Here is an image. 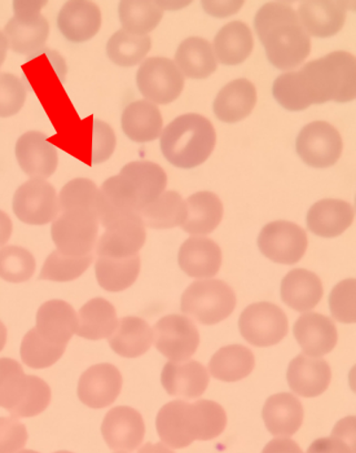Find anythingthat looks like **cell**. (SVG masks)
I'll return each instance as SVG.
<instances>
[{"label": "cell", "instance_id": "obj_16", "mask_svg": "<svg viewBox=\"0 0 356 453\" xmlns=\"http://www.w3.org/2000/svg\"><path fill=\"white\" fill-rule=\"evenodd\" d=\"M147 233L138 214L129 213L114 219L105 227L97 244L98 257L129 258L146 243Z\"/></svg>", "mask_w": 356, "mask_h": 453}, {"label": "cell", "instance_id": "obj_12", "mask_svg": "<svg viewBox=\"0 0 356 453\" xmlns=\"http://www.w3.org/2000/svg\"><path fill=\"white\" fill-rule=\"evenodd\" d=\"M343 142L340 134L325 121L306 125L296 140L298 157L306 165L315 169L329 168L340 159Z\"/></svg>", "mask_w": 356, "mask_h": 453}, {"label": "cell", "instance_id": "obj_17", "mask_svg": "<svg viewBox=\"0 0 356 453\" xmlns=\"http://www.w3.org/2000/svg\"><path fill=\"white\" fill-rule=\"evenodd\" d=\"M122 384L124 380L116 366L108 363L94 365L78 381V398L92 409L109 407L120 395Z\"/></svg>", "mask_w": 356, "mask_h": 453}, {"label": "cell", "instance_id": "obj_50", "mask_svg": "<svg viewBox=\"0 0 356 453\" xmlns=\"http://www.w3.org/2000/svg\"><path fill=\"white\" fill-rule=\"evenodd\" d=\"M27 440V429L17 418L0 417V453H16Z\"/></svg>", "mask_w": 356, "mask_h": 453}, {"label": "cell", "instance_id": "obj_26", "mask_svg": "<svg viewBox=\"0 0 356 453\" xmlns=\"http://www.w3.org/2000/svg\"><path fill=\"white\" fill-rule=\"evenodd\" d=\"M354 219V210L343 200L324 199L311 206L306 226L313 234L333 239L344 233Z\"/></svg>", "mask_w": 356, "mask_h": 453}, {"label": "cell", "instance_id": "obj_37", "mask_svg": "<svg viewBox=\"0 0 356 453\" xmlns=\"http://www.w3.org/2000/svg\"><path fill=\"white\" fill-rule=\"evenodd\" d=\"M256 366L254 355L248 347L228 345L219 349L209 362V371L215 380L235 382L247 378Z\"/></svg>", "mask_w": 356, "mask_h": 453}, {"label": "cell", "instance_id": "obj_10", "mask_svg": "<svg viewBox=\"0 0 356 453\" xmlns=\"http://www.w3.org/2000/svg\"><path fill=\"white\" fill-rule=\"evenodd\" d=\"M138 89L144 98L158 104L174 103L182 95L184 77L174 61L165 57H152L140 65Z\"/></svg>", "mask_w": 356, "mask_h": 453}, {"label": "cell", "instance_id": "obj_7", "mask_svg": "<svg viewBox=\"0 0 356 453\" xmlns=\"http://www.w3.org/2000/svg\"><path fill=\"white\" fill-rule=\"evenodd\" d=\"M236 305L235 290L220 280L193 281L182 296V313L204 325L222 322L232 314Z\"/></svg>", "mask_w": 356, "mask_h": 453}, {"label": "cell", "instance_id": "obj_27", "mask_svg": "<svg viewBox=\"0 0 356 453\" xmlns=\"http://www.w3.org/2000/svg\"><path fill=\"white\" fill-rule=\"evenodd\" d=\"M262 418L267 431L275 437H291L301 428L305 411L296 395L280 393L267 399Z\"/></svg>", "mask_w": 356, "mask_h": 453}, {"label": "cell", "instance_id": "obj_46", "mask_svg": "<svg viewBox=\"0 0 356 453\" xmlns=\"http://www.w3.org/2000/svg\"><path fill=\"white\" fill-rule=\"evenodd\" d=\"M306 453H355V418L338 421L331 437L316 439Z\"/></svg>", "mask_w": 356, "mask_h": 453}, {"label": "cell", "instance_id": "obj_23", "mask_svg": "<svg viewBox=\"0 0 356 453\" xmlns=\"http://www.w3.org/2000/svg\"><path fill=\"white\" fill-rule=\"evenodd\" d=\"M293 335L306 355L320 358L336 349L337 331L328 316L318 313L303 314L293 326Z\"/></svg>", "mask_w": 356, "mask_h": 453}, {"label": "cell", "instance_id": "obj_25", "mask_svg": "<svg viewBox=\"0 0 356 453\" xmlns=\"http://www.w3.org/2000/svg\"><path fill=\"white\" fill-rule=\"evenodd\" d=\"M178 264L188 276L195 279L213 277L221 268V249L206 237H189L179 250Z\"/></svg>", "mask_w": 356, "mask_h": 453}, {"label": "cell", "instance_id": "obj_22", "mask_svg": "<svg viewBox=\"0 0 356 453\" xmlns=\"http://www.w3.org/2000/svg\"><path fill=\"white\" fill-rule=\"evenodd\" d=\"M209 373L197 360L165 365L161 372V384L174 397L192 400L201 397L209 386Z\"/></svg>", "mask_w": 356, "mask_h": 453}, {"label": "cell", "instance_id": "obj_19", "mask_svg": "<svg viewBox=\"0 0 356 453\" xmlns=\"http://www.w3.org/2000/svg\"><path fill=\"white\" fill-rule=\"evenodd\" d=\"M15 153L21 170L33 179H48L58 166V152L42 132H26L17 141Z\"/></svg>", "mask_w": 356, "mask_h": 453}, {"label": "cell", "instance_id": "obj_11", "mask_svg": "<svg viewBox=\"0 0 356 453\" xmlns=\"http://www.w3.org/2000/svg\"><path fill=\"white\" fill-rule=\"evenodd\" d=\"M239 331L253 346H274L288 335V318L280 307L272 303H254L240 315Z\"/></svg>", "mask_w": 356, "mask_h": 453}, {"label": "cell", "instance_id": "obj_8", "mask_svg": "<svg viewBox=\"0 0 356 453\" xmlns=\"http://www.w3.org/2000/svg\"><path fill=\"white\" fill-rule=\"evenodd\" d=\"M98 231V213L86 208L63 211V214L52 223L50 230L57 250L74 257L92 254Z\"/></svg>", "mask_w": 356, "mask_h": 453}, {"label": "cell", "instance_id": "obj_3", "mask_svg": "<svg viewBox=\"0 0 356 453\" xmlns=\"http://www.w3.org/2000/svg\"><path fill=\"white\" fill-rule=\"evenodd\" d=\"M253 26L265 47L267 60L276 69L296 68L309 57V34L289 4H266L254 17Z\"/></svg>", "mask_w": 356, "mask_h": 453}, {"label": "cell", "instance_id": "obj_58", "mask_svg": "<svg viewBox=\"0 0 356 453\" xmlns=\"http://www.w3.org/2000/svg\"><path fill=\"white\" fill-rule=\"evenodd\" d=\"M19 453H39V452L34 451V450H23V451H20Z\"/></svg>", "mask_w": 356, "mask_h": 453}, {"label": "cell", "instance_id": "obj_21", "mask_svg": "<svg viewBox=\"0 0 356 453\" xmlns=\"http://www.w3.org/2000/svg\"><path fill=\"white\" fill-rule=\"evenodd\" d=\"M57 27L70 42L90 41L101 27V12L95 3L73 0L65 4L57 16Z\"/></svg>", "mask_w": 356, "mask_h": 453}, {"label": "cell", "instance_id": "obj_48", "mask_svg": "<svg viewBox=\"0 0 356 453\" xmlns=\"http://www.w3.org/2000/svg\"><path fill=\"white\" fill-rule=\"evenodd\" d=\"M26 101V88L20 79L12 73H0V118L19 113Z\"/></svg>", "mask_w": 356, "mask_h": 453}, {"label": "cell", "instance_id": "obj_51", "mask_svg": "<svg viewBox=\"0 0 356 453\" xmlns=\"http://www.w3.org/2000/svg\"><path fill=\"white\" fill-rule=\"evenodd\" d=\"M244 4V2H202L201 5L206 14L223 19V17L236 14Z\"/></svg>", "mask_w": 356, "mask_h": 453}, {"label": "cell", "instance_id": "obj_31", "mask_svg": "<svg viewBox=\"0 0 356 453\" xmlns=\"http://www.w3.org/2000/svg\"><path fill=\"white\" fill-rule=\"evenodd\" d=\"M164 120L160 110L148 100L131 103L121 116V127L131 141L137 143L151 142L161 135Z\"/></svg>", "mask_w": 356, "mask_h": 453}, {"label": "cell", "instance_id": "obj_30", "mask_svg": "<svg viewBox=\"0 0 356 453\" xmlns=\"http://www.w3.org/2000/svg\"><path fill=\"white\" fill-rule=\"evenodd\" d=\"M322 297V281L305 268L289 272L281 283V298L284 304L300 313L313 310Z\"/></svg>", "mask_w": 356, "mask_h": 453}, {"label": "cell", "instance_id": "obj_52", "mask_svg": "<svg viewBox=\"0 0 356 453\" xmlns=\"http://www.w3.org/2000/svg\"><path fill=\"white\" fill-rule=\"evenodd\" d=\"M262 453H303V451L291 439L275 438L267 444Z\"/></svg>", "mask_w": 356, "mask_h": 453}, {"label": "cell", "instance_id": "obj_9", "mask_svg": "<svg viewBox=\"0 0 356 453\" xmlns=\"http://www.w3.org/2000/svg\"><path fill=\"white\" fill-rule=\"evenodd\" d=\"M46 2H15V15L5 26L12 50L20 55L38 54L50 37V24L41 14Z\"/></svg>", "mask_w": 356, "mask_h": 453}, {"label": "cell", "instance_id": "obj_20", "mask_svg": "<svg viewBox=\"0 0 356 453\" xmlns=\"http://www.w3.org/2000/svg\"><path fill=\"white\" fill-rule=\"evenodd\" d=\"M78 326L77 313L67 302L51 299L39 307L35 328L50 344L67 346Z\"/></svg>", "mask_w": 356, "mask_h": 453}, {"label": "cell", "instance_id": "obj_43", "mask_svg": "<svg viewBox=\"0 0 356 453\" xmlns=\"http://www.w3.org/2000/svg\"><path fill=\"white\" fill-rule=\"evenodd\" d=\"M35 271L36 261L28 250L15 245L0 249V279L24 283L32 279Z\"/></svg>", "mask_w": 356, "mask_h": 453}, {"label": "cell", "instance_id": "obj_54", "mask_svg": "<svg viewBox=\"0 0 356 453\" xmlns=\"http://www.w3.org/2000/svg\"><path fill=\"white\" fill-rule=\"evenodd\" d=\"M138 453H174L173 450H170L169 448H166L164 443L158 442L152 444L151 442H148L144 444L143 447L139 449Z\"/></svg>", "mask_w": 356, "mask_h": 453}, {"label": "cell", "instance_id": "obj_14", "mask_svg": "<svg viewBox=\"0 0 356 453\" xmlns=\"http://www.w3.org/2000/svg\"><path fill=\"white\" fill-rule=\"evenodd\" d=\"M55 188L42 179H32L16 191L12 211L21 222L29 226H46L59 212Z\"/></svg>", "mask_w": 356, "mask_h": 453}, {"label": "cell", "instance_id": "obj_5", "mask_svg": "<svg viewBox=\"0 0 356 453\" xmlns=\"http://www.w3.org/2000/svg\"><path fill=\"white\" fill-rule=\"evenodd\" d=\"M217 134L208 119L187 113L175 118L161 134L162 155L175 168L190 170L205 164L213 153Z\"/></svg>", "mask_w": 356, "mask_h": 453}, {"label": "cell", "instance_id": "obj_44", "mask_svg": "<svg viewBox=\"0 0 356 453\" xmlns=\"http://www.w3.org/2000/svg\"><path fill=\"white\" fill-rule=\"evenodd\" d=\"M92 262H94V255L92 254L82 257H74L61 254L59 250H56L43 264L39 280L51 281L74 280L90 267Z\"/></svg>", "mask_w": 356, "mask_h": 453}, {"label": "cell", "instance_id": "obj_39", "mask_svg": "<svg viewBox=\"0 0 356 453\" xmlns=\"http://www.w3.org/2000/svg\"><path fill=\"white\" fill-rule=\"evenodd\" d=\"M186 214V203L182 196L174 191L162 193L156 201L138 213L143 226L155 230L182 226Z\"/></svg>", "mask_w": 356, "mask_h": 453}, {"label": "cell", "instance_id": "obj_28", "mask_svg": "<svg viewBox=\"0 0 356 453\" xmlns=\"http://www.w3.org/2000/svg\"><path fill=\"white\" fill-rule=\"evenodd\" d=\"M256 104V87L248 79L241 78L219 91L213 101V112L220 121L236 123L249 117Z\"/></svg>", "mask_w": 356, "mask_h": 453}, {"label": "cell", "instance_id": "obj_24", "mask_svg": "<svg viewBox=\"0 0 356 453\" xmlns=\"http://www.w3.org/2000/svg\"><path fill=\"white\" fill-rule=\"evenodd\" d=\"M332 372L322 358L298 355L291 360L287 372L290 388L301 397L314 398L322 395L331 382Z\"/></svg>", "mask_w": 356, "mask_h": 453}, {"label": "cell", "instance_id": "obj_4", "mask_svg": "<svg viewBox=\"0 0 356 453\" xmlns=\"http://www.w3.org/2000/svg\"><path fill=\"white\" fill-rule=\"evenodd\" d=\"M227 426L224 409L213 400H197L188 403L174 400L158 412V434L166 446L183 449L195 440L208 441L219 437Z\"/></svg>", "mask_w": 356, "mask_h": 453}, {"label": "cell", "instance_id": "obj_57", "mask_svg": "<svg viewBox=\"0 0 356 453\" xmlns=\"http://www.w3.org/2000/svg\"><path fill=\"white\" fill-rule=\"evenodd\" d=\"M7 342V328L5 325L0 322V351L4 349Z\"/></svg>", "mask_w": 356, "mask_h": 453}, {"label": "cell", "instance_id": "obj_33", "mask_svg": "<svg viewBox=\"0 0 356 453\" xmlns=\"http://www.w3.org/2000/svg\"><path fill=\"white\" fill-rule=\"evenodd\" d=\"M114 353L125 358H137L152 345L153 333L146 320L127 316L119 320L116 331L108 338Z\"/></svg>", "mask_w": 356, "mask_h": 453}, {"label": "cell", "instance_id": "obj_34", "mask_svg": "<svg viewBox=\"0 0 356 453\" xmlns=\"http://www.w3.org/2000/svg\"><path fill=\"white\" fill-rule=\"evenodd\" d=\"M175 65L184 76L196 81L210 77L218 68L213 46L201 37H189L180 43Z\"/></svg>", "mask_w": 356, "mask_h": 453}, {"label": "cell", "instance_id": "obj_18", "mask_svg": "<svg viewBox=\"0 0 356 453\" xmlns=\"http://www.w3.org/2000/svg\"><path fill=\"white\" fill-rule=\"evenodd\" d=\"M101 434L112 450L134 451L143 441L146 426L135 409L119 406L105 415Z\"/></svg>", "mask_w": 356, "mask_h": 453}, {"label": "cell", "instance_id": "obj_13", "mask_svg": "<svg viewBox=\"0 0 356 453\" xmlns=\"http://www.w3.org/2000/svg\"><path fill=\"white\" fill-rule=\"evenodd\" d=\"M257 243L260 252L272 262L294 265L305 257L307 236L296 223L275 221L263 226Z\"/></svg>", "mask_w": 356, "mask_h": 453}, {"label": "cell", "instance_id": "obj_60", "mask_svg": "<svg viewBox=\"0 0 356 453\" xmlns=\"http://www.w3.org/2000/svg\"><path fill=\"white\" fill-rule=\"evenodd\" d=\"M117 453H126V452H117Z\"/></svg>", "mask_w": 356, "mask_h": 453}, {"label": "cell", "instance_id": "obj_55", "mask_svg": "<svg viewBox=\"0 0 356 453\" xmlns=\"http://www.w3.org/2000/svg\"><path fill=\"white\" fill-rule=\"evenodd\" d=\"M157 5L161 8L162 11L168 10V11H177L180 10V8L186 7L190 4V2L187 3H182V2H156Z\"/></svg>", "mask_w": 356, "mask_h": 453}, {"label": "cell", "instance_id": "obj_36", "mask_svg": "<svg viewBox=\"0 0 356 453\" xmlns=\"http://www.w3.org/2000/svg\"><path fill=\"white\" fill-rule=\"evenodd\" d=\"M77 335L88 341H100L112 335L118 326L117 311L112 303L103 297L90 299L79 311Z\"/></svg>", "mask_w": 356, "mask_h": 453}, {"label": "cell", "instance_id": "obj_29", "mask_svg": "<svg viewBox=\"0 0 356 453\" xmlns=\"http://www.w3.org/2000/svg\"><path fill=\"white\" fill-rule=\"evenodd\" d=\"M346 7L345 2H303L298 6V19L312 36L332 37L345 23Z\"/></svg>", "mask_w": 356, "mask_h": 453}, {"label": "cell", "instance_id": "obj_15", "mask_svg": "<svg viewBox=\"0 0 356 453\" xmlns=\"http://www.w3.org/2000/svg\"><path fill=\"white\" fill-rule=\"evenodd\" d=\"M155 346L174 363L186 362L200 344L199 332L186 316L171 314L162 318L153 328Z\"/></svg>", "mask_w": 356, "mask_h": 453}, {"label": "cell", "instance_id": "obj_38", "mask_svg": "<svg viewBox=\"0 0 356 453\" xmlns=\"http://www.w3.org/2000/svg\"><path fill=\"white\" fill-rule=\"evenodd\" d=\"M139 255L129 258L98 257L95 264L96 279L100 288L118 293L135 284L140 274Z\"/></svg>", "mask_w": 356, "mask_h": 453}, {"label": "cell", "instance_id": "obj_35", "mask_svg": "<svg viewBox=\"0 0 356 453\" xmlns=\"http://www.w3.org/2000/svg\"><path fill=\"white\" fill-rule=\"evenodd\" d=\"M213 46L220 63L226 65H241L253 50L252 30L243 21H232L215 35Z\"/></svg>", "mask_w": 356, "mask_h": 453}, {"label": "cell", "instance_id": "obj_49", "mask_svg": "<svg viewBox=\"0 0 356 453\" xmlns=\"http://www.w3.org/2000/svg\"><path fill=\"white\" fill-rule=\"evenodd\" d=\"M116 148V135L112 127L95 119L92 122L91 165H100L112 156Z\"/></svg>", "mask_w": 356, "mask_h": 453}, {"label": "cell", "instance_id": "obj_42", "mask_svg": "<svg viewBox=\"0 0 356 453\" xmlns=\"http://www.w3.org/2000/svg\"><path fill=\"white\" fill-rule=\"evenodd\" d=\"M67 346L52 345L33 328L26 334L20 346V357L26 366L33 369L51 367L63 357Z\"/></svg>", "mask_w": 356, "mask_h": 453}, {"label": "cell", "instance_id": "obj_32", "mask_svg": "<svg viewBox=\"0 0 356 453\" xmlns=\"http://www.w3.org/2000/svg\"><path fill=\"white\" fill-rule=\"evenodd\" d=\"M186 203V219L182 228L192 235H206L221 222L223 205L213 192L201 191L189 196Z\"/></svg>", "mask_w": 356, "mask_h": 453}, {"label": "cell", "instance_id": "obj_6", "mask_svg": "<svg viewBox=\"0 0 356 453\" xmlns=\"http://www.w3.org/2000/svg\"><path fill=\"white\" fill-rule=\"evenodd\" d=\"M51 390L45 380L26 375L15 359L0 358V407L15 418H32L45 411Z\"/></svg>", "mask_w": 356, "mask_h": 453}, {"label": "cell", "instance_id": "obj_59", "mask_svg": "<svg viewBox=\"0 0 356 453\" xmlns=\"http://www.w3.org/2000/svg\"><path fill=\"white\" fill-rule=\"evenodd\" d=\"M55 453H73V452L63 450V451H58V452H55Z\"/></svg>", "mask_w": 356, "mask_h": 453}, {"label": "cell", "instance_id": "obj_45", "mask_svg": "<svg viewBox=\"0 0 356 453\" xmlns=\"http://www.w3.org/2000/svg\"><path fill=\"white\" fill-rule=\"evenodd\" d=\"M59 208L61 211L72 208L91 209L95 210L99 217L103 208V195L100 188L90 180L74 179L61 188Z\"/></svg>", "mask_w": 356, "mask_h": 453}, {"label": "cell", "instance_id": "obj_47", "mask_svg": "<svg viewBox=\"0 0 356 453\" xmlns=\"http://www.w3.org/2000/svg\"><path fill=\"white\" fill-rule=\"evenodd\" d=\"M356 280L349 279L334 286L329 295V311L334 319L342 324L356 322Z\"/></svg>", "mask_w": 356, "mask_h": 453}, {"label": "cell", "instance_id": "obj_1", "mask_svg": "<svg viewBox=\"0 0 356 453\" xmlns=\"http://www.w3.org/2000/svg\"><path fill=\"white\" fill-rule=\"evenodd\" d=\"M276 103L289 111H303L329 101L346 104L356 96V60L346 51H334L298 70L281 74L272 87Z\"/></svg>", "mask_w": 356, "mask_h": 453}, {"label": "cell", "instance_id": "obj_40", "mask_svg": "<svg viewBox=\"0 0 356 453\" xmlns=\"http://www.w3.org/2000/svg\"><path fill=\"white\" fill-rule=\"evenodd\" d=\"M119 19L126 32L137 36H147L160 24L164 11L156 2L126 0L118 6Z\"/></svg>", "mask_w": 356, "mask_h": 453}, {"label": "cell", "instance_id": "obj_41", "mask_svg": "<svg viewBox=\"0 0 356 453\" xmlns=\"http://www.w3.org/2000/svg\"><path fill=\"white\" fill-rule=\"evenodd\" d=\"M151 37L137 36L120 29L110 37L105 52L114 65L120 67H134L142 63L151 51Z\"/></svg>", "mask_w": 356, "mask_h": 453}, {"label": "cell", "instance_id": "obj_2", "mask_svg": "<svg viewBox=\"0 0 356 453\" xmlns=\"http://www.w3.org/2000/svg\"><path fill=\"white\" fill-rule=\"evenodd\" d=\"M166 181L164 169L153 162L134 161L126 165L120 173L105 180L101 186V226L107 227L125 214H138L164 193Z\"/></svg>", "mask_w": 356, "mask_h": 453}, {"label": "cell", "instance_id": "obj_53", "mask_svg": "<svg viewBox=\"0 0 356 453\" xmlns=\"http://www.w3.org/2000/svg\"><path fill=\"white\" fill-rule=\"evenodd\" d=\"M12 233V222L5 212L0 210V246L10 241Z\"/></svg>", "mask_w": 356, "mask_h": 453}, {"label": "cell", "instance_id": "obj_56", "mask_svg": "<svg viewBox=\"0 0 356 453\" xmlns=\"http://www.w3.org/2000/svg\"><path fill=\"white\" fill-rule=\"evenodd\" d=\"M8 47H10V43H8L5 34L0 32V67L5 63Z\"/></svg>", "mask_w": 356, "mask_h": 453}]
</instances>
